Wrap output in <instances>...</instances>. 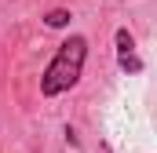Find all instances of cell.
<instances>
[{
  "label": "cell",
  "instance_id": "6da1fadb",
  "mask_svg": "<svg viewBox=\"0 0 157 153\" xmlns=\"http://www.w3.org/2000/svg\"><path fill=\"white\" fill-rule=\"evenodd\" d=\"M84 62H88V37H66L59 44V51L51 55V62L44 66L40 73V95L44 99H59L66 91H73L80 84V73H84Z\"/></svg>",
  "mask_w": 157,
  "mask_h": 153
},
{
  "label": "cell",
  "instance_id": "7a4b0ae2",
  "mask_svg": "<svg viewBox=\"0 0 157 153\" xmlns=\"http://www.w3.org/2000/svg\"><path fill=\"white\" fill-rule=\"evenodd\" d=\"M113 44H117V66H121V73H128V76L143 73V58L135 55V37L128 33V26H121L117 33H113Z\"/></svg>",
  "mask_w": 157,
  "mask_h": 153
},
{
  "label": "cell",
  "instance_id": "3957f363",
  "mask_svg": "<svg viewBox=\"0 0 157 153\" xmlns=\"http://www.w3.org/2000/svg\"><path fill=\"white\" fill-rule=\"evenodd\" d=\"M70 18H73V15H70V7H51V11L44 15V26H48V29H66V26H70Z\"/></svg>",
  "mask_w": 157,
  "mask_h": 153
},
{
  "label": "cell",
  "instance_id": "277c9868",
  "mask_svg": "<svg viewBox=\"0 0 157 153\" xmlns=\"http://www.w3.org/2000/svg\"><path fill=\"white\" fill-rule=\"evenodd\" d=\"M102 153H110V146H106V142H102Z\"/></svg>",
  "mask_w": 157,
  "mask_h": 153
}]
</instances>
